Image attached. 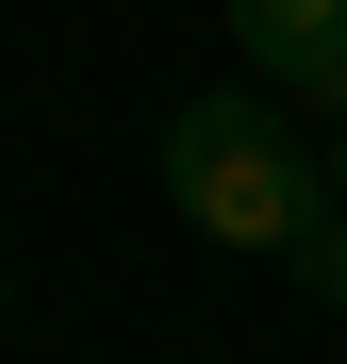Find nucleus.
Listing matches in <instances>:
<instances>
[{
    "instance_id": "f257e3e1",
    "label": "nucleus",
    "mask_w": 347,
    "mask_h": 364,
    "mask_svg": "<svg viewBox=\"0 0 347 364\" xmlns=\"http://www.w3.org/2000/svg\"><path fill=\"white\" fill-rule=\"evenodd\" d=\"M165 199H182L215 249L298 265V249H314V215H331V149H314L265 83H215V100L165 116Z\"/></svg>"
},
{
    "instance_id": "f03ea898",
    "label": "nucleus",
    "mask_w": 347,
    "mask_h": 364,
    "mask_svg": "<svg viewBox=\"0 0 347 364\" xmlns=\"http://www.w3.org/2000/svg\"><path fill=\"white\" fill-rule=\"evenodd\" d=\"M231 50H248L265 83H298L314 116L347 100V0H231Z\"/></svg>"
},
{
    "instance_id": "7ed1b4c3",
    "label": "nucleus",
    "mask_w": 347,
    "mask_h": 364,
    "mask_svg": "<svg viewBox=\"0 0 347 364\" xmlns=\"http://www.w3.org/2000/svg\"><path fill=\"white\" fill-rule=\"evenodd\" d=\"M298 282H314L331 315H347V215H314V249H298Z\"/></svg>"
},
{
    "instance_id": "20e7f679",
    "label": "nucleus",
    "mask_w": 347,
    "mask_h": 364,
    "mask_svg": "<svg viewBox=\"0 0 347 364\" xmlns=\"http://www.w3.org/2000/svg\"><path fill=\"white\" fill-rule=\"evenodd\" d=\"M314 149H331V215H347V100H331V133H314Z\"/></svg>"
},
{
    "instance_id": "39448f33",
    "label": "nucleus",
    "mask_w": 347,
    "mask_h": 364,
    "mask_svg": "<svg viewBox=\"0 0 347 364\" xmlns=\"http://www.w3.org/2000/svg\"><path fill=\"white\" fill-rule=\"evenodd\" d=\"M0 331H17V298H0Z\"/></svg>"
}]
</instances>
